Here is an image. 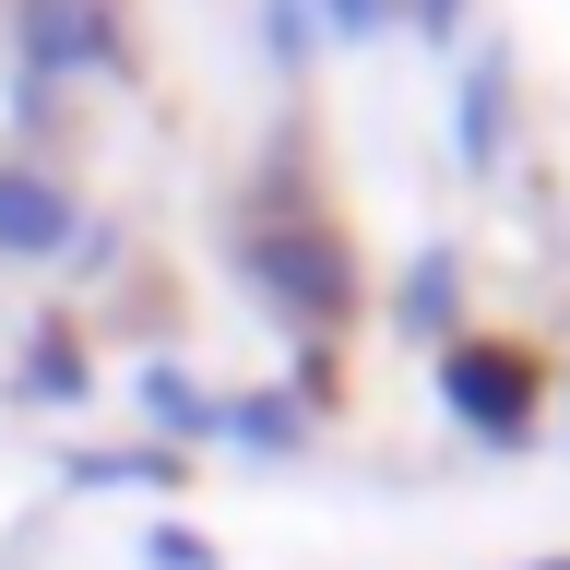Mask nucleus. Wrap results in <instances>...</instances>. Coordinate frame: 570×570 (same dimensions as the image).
I'll list each match as a JSON object with an SVG mask.
<instances>
[{
  "label": "nucleus",
  "instance_id": "f257e3e1",
  "mask_svg": "<svg viewBox=\"0 0 570 570\" xmlns=\"http://www.w3.org/2000/svg\"><path fill=\"white\" fill-rule=\"evenodd\" d=\"M238 274L262 285V309L309 321V333H333V321L356 309V262H345V238H333V226H321L309 203L249 214V226H238Z\"/></svg>",
  "mask_w": 570,
  "mask_h": 570
},
{
  "label": "nucleus",
  "instance_id": "f03ea898",
  "mask_svg": "<svg viewBox=\"0 0 570 570\" xmlns=\"http://www.w3.org/2000/svg\"><path fill=\"white\" fill-rule=\"evenodd\" d=\"M534 356L511 345V333H452L440 345V416L463 428V440H488V452H523L534 440Z\"/></svg>",
  "mask_w": 570,
  "mask_h": 570
},
{
  "label": "nucleus",
  "instance_id": "7ed1b4c3",
  "mask_svg": "<svg viewBox=\"0 0 570 570\" xmlns=\"http://www.w3.org/2000/svg\"><path fill=\"white\" fill-rule=\"evenodd\" d=\"M12 60H24V96L71 83V71L119 60V12L107 0H12Z\"/></svg>",
  "mask_w": 570,
  "mask_h": 570
},
{
  "label": "nucleus",
  "instance_id": "20e7f679",
  "mask_svg": "<svg viewBox=\"0 0 570 570\" xmlns=\"http://www.w3.org/2000/svg\"><path fill=\"white\" fill-rule=\"evenodd\" d=\"M96 226H83V203H71L48 167H0V262H60V249H83Z\"/></svg>",
  "mask_w": 570,
  "mask_h": 570
},
{
  "label": "nucleus",
  "instance_id": "39448f33",
  "mask_svg": "<svg viewBox=\"0 0 570 570\" xmlns=\"http://www.w3.org/2000/svg\"><path fill=\"white\" fill-rule=\"evenodd\" d=\"M12 392H24V404H48V416L96 404V356H83V333H71L60 309L24 321V345H12Z\"/></svg>",
  "mask_w": 570,
  "mask_h": 570
},
{
  "label": "nucleus",
  "instance_id": "423d86ee",
  "mask_svg": "<svg viewBox=\"0 0 570 570\" xmlns=\"http://www.w3.org/2000/svg\"><path fill=\"white\" fill-rule=\"evenodd\" d=\"M131 404H142V428H155V452H203L214 440V416H226V392H203L190 381V368H167V356H155V368H131Z\"/></svg>",
  "mask_w": 570,
  "mask_h": 570
},
{
  "label": "nucleus",
  "instance_id": "0eeeda50",
  "mask_svg": "<svg viewBox=\"0 0 570 570\" xmlns=\"http://www.w3.org/2000/svg\"><path fill=\"white\" fill-rule=\"evenodd\" d=\"M392 333H416V345H452V333H463V262L440 238L392 274Z\"/></svg>",
  "mask_w": 570,
  "mask_h": 570
},
{
  "label": "nucleus",
  "instance_id": "6e6552de",
  "mask_svg": "<svg viewBox=\"0 0 570 570\" xmlns=\"http://www.w3.org/2000/svg\"><path fill=\"white\" fill-rule=\"evenodd\" d=\"M452 155H463L475 178H488V167H511V60H499V48H488V60H463V119H452Z\"/></svg>",
  "mask_w": 570,
  "mask_h": 570
},
{
  "label": "nucleus",
  "instance_id": "1a4fd4ad",
  "mask_svg": "<svg viewBox=\"0 0 570 570\" xmlns=\"http://www.w3.org/2000/svg\"><path fill=\"white\" fill-rule=\"evenodd\" d=\"M214 440L249 452V463H285V452H309V404H297V392H226Z\"/></svg>",
  "mask_w": 570,
  "mask_h": 570
},
{
  "label": "nucleus",
  "instance_id": "9d476101",
  "mask_svg": "<svg viewBox=\"0 0 570 570\" xmlns=\"http://www.w3.org/2000/svg\"><path fill=\"white\" fill-rule=\"evenodd\" d=\"M190 463L178 452H155V440H131V452H83L71 463V488H178Z\"/></svg>",
  "mask_w": 570,
  "mask_h": 570
},
{
  "label": "nucleus",
  "instance_id": "9b49d317",
  "mask_svg": "<svg viewBox=\"0 0 570 570\" xmlns=\"http://www.w3.org/2000/svg\"><path fill=\"white\" fill-rule=\"evenodd\" d=\"M142 570H214V534H190V523H142Z\"/></svg>",
  "mask_w": 570,
  "mask_h": 570
},
{
  "label": "nucleus",
  "instance_id": "f8f14e48",
  "mask_svg": "<svg viewBox=\"0 0 570 570\" xmlns=\"http://www.w3.org/2000/svg\"><path fill=\"white\" fill-rule=\"evenodd\" d=\"M404 0H309V24H333V36H381Z\"/></svg>",
  "mask_w": 570,
  "mask_h": 570
},
{
  "label": "nucleus",
  "instance_id": "ddd939ff",
  "mask_svg": "<svg viewBox=\"0 0 570 570\" xmlns=\"http://www.w3.org/2000/svg\"><path fill=\"white\" fill-rule=\"evenodd\" d=\"M262 12H274V24H262V36H274V60H309V48H321L309 0H262Z\"/></svg>",
  "mask_w": 570,
  "mask_h": 570
},
{
  "label": "nucleus",
  "instance_id": "4468645a",
  "mask_svg": "<svg viewBox=\"0 0 570 570\" xmlns=\"http://www.w3.org/2000/svg\"><path fill=\"white\" fill-rule=\"evenodd\" d=\"M404 12H416L428 36H452V24H463V0H404Z\"/></svg>",
  "mask_w": 570,
  "mask_h": 570
},
{
  "label": "nucleus",
  "instance_id": "2eb2a0df",
  "mask_svg": "<svg viewBox=\"0 0 570 570\" xmlns=\"http://www.w3.org/2000/svg\"><path fill=\"white\" fill-rule=\"evenodd\" d=\"M523 570H570V559H523Z\"/></svg>",
  "mask_w": 570,
  "mask_h": 570
}]
</instances>
